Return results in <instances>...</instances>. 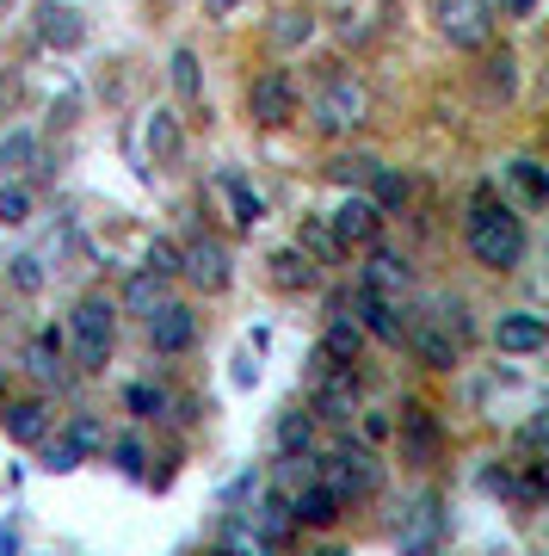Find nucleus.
I'll use <instances>...</instances> for the list:
<instances>
[{
  "label": "nucleus",
  "mask_w": 549,
  "mask_h": 556,
  "mask_svg": "<svg viewBox=\"0 0 549 556\" xmlns=\"http://www.w3.org/2000/svg\"><path fill=\"white\" fill-rule=\"evenodd\" d=\"M463 241H470V260L488 266V273H519V266H525V248H531L525 217H519L507 199H494V192H482V199L470 204Z\"/></svg>",
  "instance_id": "nucleus-1"
},
{
  "label": "nucleus",
  "mask_w": 549,
  "mask_h": 556,
  "mask_svg": "<svg viewBox=\"0 0 549 556\" xmlns=\"http://www.w3.org/2000/svg\"><path fill=\"white\" fill-rule=\"evenodd\" d=\"M365 112H371V93H365L358 75H328L309 100V118L321 137H353L358 124H365Z\"/></svg>",
  "instance_id": "nucleus-2"
},
{
  "label": "nucleus",
  "mask_w": 549,
  "mask_h": 556,
  "mask_svg": "<svg viewBox=\"0 0 549 556\" xmlns=\"http://www.w3.org/2000/svg\"><path fill=\"white\" fill-rule=\"evenodd\" d=\"M68 328H75L80 371H105V358H112V340H118V298H105V291L80 298V303H75V316H68Z\"/></svg>",
  "instance_id": "nucleus-3"
},
{
  "label": "nucleus",
  "mask_w": 549,
  "mask_h": 556,
  "mask_svg": "<svg viewBox=\"0 0 549 556\" xmlns=\"http://www.w3.org/2000/svg\"><path fill=\"white\" fill-rule=\"evenodd\" d=\"M451 538V514H445V495L438 489H420L401 514V532H395V556H438Z\"/></svg>",
  "instance_id": "nucleus-4"
},
{
  "label": "nucleus",
  "mask_w": 549,
  "mask_h": 556,
  "mask_svg": "<svg viewBox=\"0 0 549 556\" xmlns=\"http://www.w3.org/2000/svg\"><path fill=\"white\" fill-rule=\"evenodd\" d=\"M438 13V38L451 43V50H488L494 43V0H438L432 7Z\"/></svg>",
  "instance_id": "nucleus-5"
},
{
  "label": "nucleus",
  "mask_w": 549,
  "mask_h": 556,
  "mask_svg": "<svg viewBox=\"0 0 549 556\" xmlns=\"http://www.w3.org/2000/svg\"><path fill=\"white\" fill-rule=\"evenodd\" d=\"M179 278H192L197 291H229V278H235L229 241H216V236H192V241H179Z\"/></svg>",
  "instance_id": "nucleus-6"
},
{
  "label": "nucleus",
  "mask_w": 549,
  "mask_h": 556,
  "mask_svg": "<svg viewBox=\"0 0 549 556\" xmlns=\"http://www.w3.org/2000/svg\"><path fill=\"white\" fill-rule=\"evenodd\" d=\"M247 118H254L259 130H284V124L296 118V80L284 75V68L254 75V87H247Z\"/></svg>",
  "instance_id": "nucleus-7"
},
{
  "label": "nucleus",
  "mask_w": 549,
  "mask_h": 556,
  "mask_svg": "<svg viewBox=\"0 0 549 556\" xmlns=\"http://www.w3.org/2000/svg\"><path fill=\"white\" fill-rule=\"evenodd\" d=\"M309 408L321 420H353L358 415V371L353 365H328V358L315 353V396Z\"/></svg>",
  "instance_id": "nucleus-8"
},
{
  "label": "nucleus",
  "mask_w": 549,
  "mask_h": 556,
  "mask_svg": "<svg viewBox=\"0 0 549 556\" xmlns=\"http://www.w3.org/2000/svg\"><path fill=\"white\" fill-rule=\"evenodd\" d=\"M328 229H334L340 254H353V248H371V241H383V211H376L365 192H346V199L334 204Z\"/></svg>",
  "instance_id": "nucleus-9"
},
{
  "label": "nucleus",
  "mask_w": 549,
  "mask_h": 556,
  "mask_svg": "<svg viewBox=\"0 0 549 556\" xmlns=\"http://www.w3.org/2000/svg\"><path fill=\"white\" fill-rule=\"evenodd\" d=\"M321 482H328L340 501H365L376 489V457L365 452V445H353V439H346V445L328 457V477H321Z\"/></svg>",
  "instance_id": "nucleus-10"
},
{
  "label": "nucleus",
  "mask_w": 549,
  "mask_h": 556,
  "mask_svg": "<svg viewBox=\"0 0 549 556\" xmlns=\"http://www.w3.org/2000/svg\"><path fill=\"white\" fill-rule=\"evenodd\" d=\"M149 346H155V353H186V346H192L197 340V316H192V303H179V298H167V303H155V309H149Z\"/></svg>",
  "instance_id": "nucleus-11"
},
{
  "label": "nucleus",
  "mask_w": 549,
  "mask_h": 556,
  "mask_svg": "<svg viewBox=\"0 0 549 556\" xmlns=\"http://www.w3.org/2000/svg\"><path fill=\"white\" fill-rule=\"evenodd\" d=\"M353 309H358L353 321L365 328V334H376L383 346H401V328H408V316H401V303H395V298H383V291H371V285H358Z\"/></svg>",
  "instance_id": "nucleus-12"
},
{
  "label": "nucleus",
  "mask_w": 549,
  "mask_h": 556,
  "mask_svg": "<svg viewBox=\"0 0 549 556\" xmlns=\"http://www.w3.org/2000/svg\"><path fill=\"white\" fill-rule=\"evenodd\" d=\"M494 346H500L507 358L544 353V346H549V321H544V316H531V309H507V316L494 321Z\"/></svg>",
  "instance_id": "nucleus-13"
},
{
  "label": "nucleus",
  "mask_w": 549,
  "mask_h": 556,
  "mask_svg": "<svg viewBox=\"0 0 549 556\" xmlns=\"http://www.w3.org/2000/svg\"><path fill=\"white\" fill-rule=\"evenodd\" d=\"M401 340L413 346V358H420L426 371H451L457 358H463V340H457L451 328H438V321H408Z\"/></svg>",
  "instance_id": "nucleus-14"
},
{
  "label": "nucleus",
  "mask_w": 549,
  "mask_h": 556,
  "mask_svg": "<svg viewBox=\"0 0 549 556\" xmlns=\"http://www.w3.org/2000/svg\"><path fill=\"white\" fill-rule=\"evenodd\" d=\"M365 254H371V260H365L358 285H371V291H383V298H395V303L408 298V291H413V266H408V260L395 254V248H383V241H371Z\"/></svg>",
  "instance_id": "nucleus-15"
},
{
  "label": "nucleus",
  "mask_w": 549,
  "mask_h": 556,
  "mask_svg": "<svg viewBox=\"0 0 549 556\" xmlns=\"http://www.w3.org/2000/svg\"><path fill=\"white\" fill-rule=\"evenodd\" d=\"M395 433H401V452H408L413 464H432L438 445H445V427H438V415H432L426 402H408L401 420H395Z\"/></svg>",
  "instance_id": "nucleus-16"
},
{
  "label": "nucleus",
  "mask_w": 549,
  "mask_h": 556,
  "mask_svg": "<svg viewBox=\"0 0 549 556\" xmlns=\"http://www.w3.org/2000/svg\"><path fill=\"white\" fill-rule=\"evenodd\" d=\"M142 155H149V167H174V161L186 155V130H179V112L155 105V112L142 118Z\"/></svg>",
  "instance_id": "nucleus-17"
},
{
  "label": "nucleus",
  "mask_w": 549,
  "mask_h": 556,
  "mask_svg": "<svg viewBox=\"0 0 549 556\" xmlns=\"http://www.w3.org/2000/svg\"><path fill=\"white\" fill-rule=\"evenodd\" d=\"M38 43L43 50H80V43H87L80 7H68V0H43L38 7Z\"/></svg>",
  "instance_id": "nucleus-18"
},
{
  "label": "nucleus",
  "mask_w": 549,
  "mask_h": 556,
  "mask_svg": "<svg viewBox=\"0 0 549 556\" xmlns=\"http://www.w3.org/2000/svg\"><path fill=\"white\" fill-rule=\"evenodd\" d=\"M340 507H346V501H340L328 482H303V489L291 495V519L296 526H309V532H328V526L340 519Z\"/></svg>",
  "instance_id": "nucleus-19"
},
{
  "label": "nucleus",
  "mask_w": 549,
  "mask_h": 556,
  "mask_svg": "<svg viewBox=\"0 0 549 556\" xmlns=\"http://www.w3.org/2000/svg\"><path fill=\"white\" fill-rule=\"evenodd\" d=\"M216 199H229V223L235 229H259L266 223V199L241 174H216Z\"/></svg>",
  "instance_id": "nucleus-20"
},
{
  "label": "nucleus",
  "mask_w": 549,
  "mask_h": 556,
  "mask_svg": "<svg viewBox=\"0 0 549 556\" xmlns=\"http://www.w3.org/2000/svg\"><path fill=\"white\" fill-rule=\"evenodd\" d=\"M0 427H7V439H13V445H38V439L50 433V408H43L38 396L7 402V408H0Z\"/></svg>",
  "instance_id": "nucleus-21"
},
{
  "label": "nucleus",
  "mask_w": 549,
  "mask_h": 556,
  "mask_svg": "<svg viewBox=\"0 0 549 556\" xmlns=\"http://www.w3.org/2000/svg\"><path fill=\"white\" fill-rule=\"evenodd\" d=\"M254 532L266 538V544H272V551H284V544H291V532H296V519H291V495H259L254 501Z\"/></svg>",
  "instance_id": "nucleus-22"
},
{
  "label": "nucleus",
  "mask_w": 549,
  "mask_h": 556,
  "mask_svg": "<svg viewBox=\"0 0 549 556\" xmlns=\"http://www.w3.org/2000/svg\"><path fill=\"white\" fill-rule=\"evenodd\" d=\"M155 303H167V278L161 273H130V285H124V298H118V316H149Z\"/></svg>",
  "instance_id": "nucleus-23"
},
{
  "label": "nucleus",
  "mask_w": 549,
  "mask_h": 556,
  "mask_svg": "<svg viewBox=\"0 0 549 556\" xmlns=\"http://www.w3.org/2000/svg\"><path fill=\"white\" fill-rule=\"evenodd\" d=\"M358 346H365V328L353 316H334L328 321V340L315 346V353L328 358V365H358Z\"/></svg>",
  "instance_id": "nucleus-24"
},
{
  "label": "nucleus",
  "mask_w": 549,
  "mask_h": 556,
  "mask_svg": "<svg viewBox=\"0 0 549 556\" xmlns=\"http://www.w3.org/2000/svg\"><path fill=\"white\" fill-rule=\"evenodd\" d=\"M167 80H174V93L186 105H204V68H197V50L192 43H179L174 62H167Z\"/></svg>",
  "instance_id": "nucleus-25"
},
{
  "label": "nucleus",
  "mask_w": 549,
  "mask_h": 556,
  "mask_svg": "<svg viewBox=\"0 0 549 556\" xmlns=\"http://www.w3.org/2000/svg\"><path fill=\"white\" fill-rule=\"evenodd\" d=\"M278 452L284 457L315 452V408H284V415H278Z\"/></svg>",
  "instance_id": "nucleus-26"
},
{
  "label": "nucleus",
  "mask_w": 549,
  "mask_h": 556,
  "mask_svg": "<svg viewBox=\"0 0 549 556\" xmlns=\"http://www.w3.org/2000/svg\"><path fill=\"white\" fill-rule=\"evenodd\" d=\"M272 285L278 291H309L315 285V260L303 248H278L272 254Z\"/></svg>",
  "instance_id": "nucleus-27"
},
{
  "label": "nucleus",
  "mask_w": 549,
  "mask_h": 556,
  "mask_svg": "<svg viewBox=\"0 0 549 556\" xmlns=\"http://www.w3.org/2000/svg\"><path fill=\"white\" fill-rule=\"evenodd\" d=\"M31 167H38V137H31V130H7V137H0V174L25 179Z\"/></svg>",
  "instance_id": "nucleus-28"
},
{
  "label": "nucleus",
  "mask_w": 549,
  "mask_h": 556,
  "mask_svg": "<svg viewBox=\"0 0 549 556\" xmlns=\"http://www.w3.org/2000/svg\"><path fill=\"white\" fill-rule=\"evenodd\" d=\"M309 38H315V13H309V7H284V13L272 20V43L284 50V56H291V50H303Z\"/></svg>",
  "instance_id": "nucleus-29"
},
{
  "label": "nucleus",
  "mask_w": 549,
  "mask_h": 556,
  "mask_svg": "<svg viewBox=\"0 0 549 556\" xmlns=\"http://www.w3.org/2000/svg\"><path fill=\"white\" fill-rule=\"evenodd\" d=\"M507 179L512 186H519V199L531 204V211H537V204H549V174H544V161H531V155H519L507 167Z\"/></svg>",
  "instance_id": "nucleus-30"
},
{
  "label": "nucleus",
  "mask_w": 549,
  "mask_h": 556,
  "mask_svg": "<svg viewBox=\"0 0 549 556\" xmlns=\"http://www.w3.org/2000/svg\"><path fill=\"white\" fill-rule=\"evenodd\" d=\"M25 365H31L43 383H68V371H62V334H56V328H43V334L31 340V358H25Z\"/></svg>",
  "instance_id": "nucleus-31"
},
{
  "label": "nucleus",
  "mask_w": 549,
  "mask_h": 556,
  "mask_svg": "<svg viewBox=\"0 0 549 556\" xmlns=\"http://www.w3.org/2000/svg\"><path fill=\"white\" fill-rule=\"evenodd\" d=\"M222 551H229V556H278L272 544L254 532V519H247V514H229V526H222Z\"/></svg>",
  "instance_id": "nucleus-32"
},
{
  "label": "nucleus",
  "mask_w": 549,
  "mask_h": 556,
  "mask_svg": "<svg viewBox=\"0 0 549 556\" xmlns=\"http://www.w3.org/2000/svg\"><path fill=\"white\" fill-rule=\"evenodd\" d=\"M408 174H395V167H383V161H376L371 167V204L376 211H401V204H408Z\"/></svg>",
  "instance_id": "nucleus-33"
},
{
  "label": "nucleus",
  "mask_w": 549,
  "mask_h": 556,
  "mask_svg": "<svg viewBox=\"0 0 549 556\" xmlns=\"http://www.w3.org/2000/svg\"><path fill=\"white\" fill-rule=\"evenodd\" d=\"M482 80H488L494 100H512V87H519V56H512V50H488V62H482Z\"/></svg>",
  "instance_id": "nucleus-34"
},
{
  "label": "nucleus",
  "mask_w": 549,
  "mask_h": 556,
  "mask_svg": "<svg viewBox=\"0 0 549 556\" xmlns=\"http://www.w3.org/2000/svg\"><path fill=\"white\" fill-rule=\"evenodd\" d=\"M0 223H7V229H25V223H31V192H25V179H0Z\"/></svg>",
  "instance_id": "nucleus-35"
},
{
  "label": "nucleus",
  "mask_w": 549,
  "mask_h": 556,
  "mask_svg": "<svg viewBox=\"0 0 549 556\" xmlns=\"http://www.w3.org/2000/svg\"><path fill=\"white\" fill-rule=\"evenodd\" d=\"M124 408L137 420H161L167 415V390H161V383H130V390H124Z\"/></svg>",
  "instance_id": "nucleus-36"
},
{
  "label": "nucleus",
  "mask_w": 549,
  "mask_h": 556,
  "mask_svg": "<svg viewBox=\"0 0 549 556\" xmlns=\"http://www.w3.org/2000/svg\"><path fill=\"white\" fill-rule=\"evenodd\" d=\"M296 248L315 260V266H328V260H340V241H334V229L328 223H303V236H296Z\"/></svg>",
  "instance_id": "nucleus-37"
},
{
  "label": "nucleus",
  "mask_w": 549,
  "mask_h": 556,
  "mask_svg": "<svg viewBox=\"0 0 549 556\" xmlns=\"http://www.w3.org/2000/svg\"><path fill=\"white\" fill-rule=\"evenodd\" d=\"M38 452H43V470H50V477H68V470H80V464H87L68 439H50V433L38 439Z\"/></svg>",
  "instance_id": "nucleus-38"
},
{
  "label": "nucleus",
  "mask_w": 549,
  "mask_h": 556,
  "mask_svg": "<svg viewBox=\"0 0 549 556\" xmlns=\"http://www.w3.org/2000/svg\"><path fill=\"white\" fill-rule=\"evenodd\" d=\"M62 439H68V445H75L80 457H93V452H105V427H99L93 415H75V420H68V433H62Z\"/></svg>",
  "instance_id": "nucleus-39"
},
{
  "label": "nucleus",
  "mask_w": 549,
  "mask_h": 556,
  "mask_svg": "<svg viewBox=\"0 0 549 556\" xmlns=\"http://www.w3.org/2000/svg\"><path fill=\"white\" fill-rule=\"evenodd\" d=\"M7 266H13V285H20L25 298H31V291H43V260L38 254H20V260H7Z\"/></svg>",
  "instance_id": "nucleus-40"
},
{
  "label": "nucleus",
  "mask_w": 549,
  "mask_h": 556,
  "mask_svg": "<svg viewBox=\"0 0 549 556\" xmlns=\"http://www.w3.org/2000/svg\"><path fill=\"white\" fill-rule=\"evenodd\" d=\"M112 457H118V470H124V477H142V464H149L142 439H118V445H112Z\"/></svg>",
  "instance_id": "nucleus-41"
},
{
  "label": "nucleus",
  "mask_w": 549,
  "mask_h": 556,
  "mask_svg": "<svg viewBox=\"0 0 549 556\" xmlns=\"http://www.w3.org/2000/svg\"><path fill=\"white\" fill-rule=\"evenodd\" d=\"M149 273H161L167 285L179 278V248H174V241H155V248H149Z\"/></svg>",
  "instance_id": "nucleus-42"
},
{
  "label": "nucleus",
  "mask_w": 549,
  "mask_h": 556,
  "mask_svg": "<svg viewBox=\"0 0 549 556\" xmlns=\"http://www.w3.org/2000/svg\"><path fill=\"white\" fill-rule=\"evenodd\" d=\"M371 167H376L371 155H346V161H334V179H340V186H365V179H371Z\"/></svg>",
  "instance_id": "nucleus-43"
},
{
  "label": "nucleus",
  "mask_w": 549,
  "mask_h": 556,
  "mask_svg": "<svg viewBox=\"0 0 549 556\" xmlns=\"http://www.w3.org/2000/svg\"><path fill=\"white\" fill-rule=\"evenodd\" d=\"M494 20H537V0H494Z\"/></svg>",
  "instance_id": "nucleus-44"
},
{
  "label": "nucleus",
  "mask_w": 549,
  "mask_h": 556,
  "mask_svg": "<svg viewBox=\"0 0 549 556\" xmlns=\"http://www.w3.org/2000/svg\"><path fill=\"white\" fill-rule=\"evenodd\" d=\"M544 433H549V420L531 415V420H525V452H537V445H544Z\"/></svg>",
  "instance_id": "nucleus-45"
},
{
  "label": "nucleus",
  "mask_w": 549,
  "mask_h": 556,
  "mask_svg": "<svg viewBox=\"0 0 549 556\" xmlns=\"http://www.w3.org/2000/svg\"><path fill=\"white\" fill-rule=\"evenodd\" d=\"M254 378H259V365H254L247 353H241V358H235V383H254Z\"/></svg>",
  "instance_id": "nucleus-46"
},
{
  "label": "nucleus",
  "mask_w": 549,
  "mask_h": 556,
  "mask_svg": "<svg viewBox=\"0 0 549 556\" xmlns=\"http://www.w3.org/2000/svg\"><path fill=\"white\" fill-rule=\"evenodd\" d=\"M204 7H210V20H229L235 7H247V0H204Z\"/></svg>",
  "instance_id": "nucleus-47"
},
{
  "label": "nucleus",
  "mask_w": 549,
  "mask_h": 556,
  "mask_svg": "<svg viewBox=\"0 0 549 556\" xmlns=\"http://www.w3.org/2000/svg\"><path fill=\"white\" fill-rule=\"evenodd\" d=\"M0 556H20V532L13 526H0Z\"/></svg>",
  "instance_id": "nucleus-48"
},
{
  "label": "nucleus",
  "mask_w": 549,
  "mask_h": 556,
  "mask_svg": "<svg viewBox=\"0 0 549 556\" xmlns=\"http://www.w3.org/2000/svg\"><path fill=\"white\" fill-rule=\"evenodd\" d=\"M210 556H229V551H222V544H216V551H210Z\"/></svg>",
  "instance_id": "nucleus-49"
},
{
  "label": "nucleus",
  "mask_w": 549,
  "mask_h": 556,
  "mask_svg": "<svg viewBox=\"0 0 549 556\" xmlns=\"http://www.w3.org/2000/svg\"><path fill=\"white\" fill-rule=\"evenodd\" d=\"M321 556H346V551H321Z\"/></svg>",
  "instance_id": "nucleus-50"
}]
</instances>
